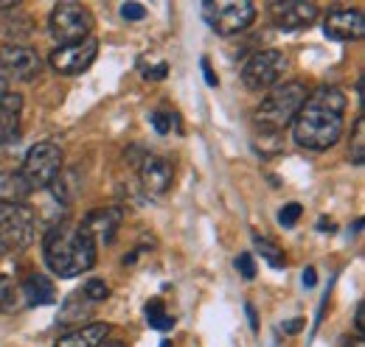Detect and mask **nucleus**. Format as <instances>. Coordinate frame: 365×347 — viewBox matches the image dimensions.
<instances>
[{"label": "nucleus", "mask_w": 365, "mask_h": 347, "mask_svg": "<svg viewBox=\"0 0 365 347\" xmlns=\"http://www.w3.org/2000/svg\"><path fill=\"white\" fill-rule=\"evenodd\" d=\"M37 213L26 202H0V250L20 252L34 241Z\"/></svg>", "instance_id": "20e7f679"}, {"label": "nucleus", "mask_w": 365, "mask_h": 347, "mask_svg": "<svg viewBox=\"0 0 365 347\" xmlns=\"http://www.w3.org/2000/svg\"><path fill=\"white\" fill-rule=\"evenodd\" d=\"M146 322H149L152 328H158V331H172L175 316L166 311V305H163L160 297H155V300L146 303Z\"/></svg>", "instance_id": "412c9836"}, {"label": "nucleus", "mask_w": 365, "mask_h": 347, "mask_svg": "<svg viewBox=\"0 0 365 347\" xmlns=\"http://www.w3.org/2000/svg\"><path fill=\"white\" fill-rule=\"evenodd\" d=\"M343 110L346 95L340 92V87L323 85L307 92V101L292 121L295 143L309 151L331 149L343 134Z\"/></svg>", "instance_id": "f257e3e1"}, {"label": "nucleus", "mask_w": 365, "mask_h": 347, "mask_svg": "<svg viewBox=\"0 0 365 347\" xmlns=\"http://www.w3.org/2000/svg\"><path fill=\"white\" fill-rule=\"evenodd\" d=\"M82 294H85L91 303H101V300H107V297H110V286H107L101 277H93V280L85 283Z\"/></svg>", "instance_id": "a878e982"}, {"label": "nucleus", "mask_w": 365, "mask_h": 347, "mask_svg": "<svg viewBox=\"0 0 365 347\" xmlns=\"http://www.w3.org/2000/svg\"><path fill=\"white\" fill-rule=\"evenodd\" d=\"M273 23L284 31H298V28H309L318 20V6L315 3H298V0H287V3H273Z\"/></svg>", "instance_id": "ddd939ff"}, {"label": "nucleus", "mask_w": 365, "mask_h": 347, "mask_svg": "<svg viewBox=\"0 0 365 347\" xmlns=\"http://www.w3.org/2000/svg\"><path fill=\"white\" fill-rule=\"evenodd\" d=\"M98 53V43L88 37L82 43H71V45H59L53 53H51V68L62 76H76V73H85L93 65Z\"/></svg>", "instance_id": "1a4fd4ad"}, {"label": "nucleus", "mask_w": 365, "mask_h": 347, "mask_svg": "<svg viewBox=\"0 0 365 347\" xmlns=\"http://www.w3.org/2000/svg\"><path fill=\"white\" fill-rule=\"evenodd\" d=\"M323 31H326V37H331V40L351 43V40H360V37L365 34V20L360 11L337 9V11H331V14L326 17Z\"/></svg>", "instance_id": "4468645a"}, {"label": "nucleus", "mask_w": 365, "mask_h": 347, "mask_svg": "<svg viewBox=\"0 0 365 347\" xmlns=\"http://www.w3.org/2000/svg\"><path fill=\"white\" fill-rule=\"evenodd\" d=\"M256 250H259V255L267 260L273 269H284V252L275 247L273 241H267V238L256 235Z\"/></svg>", "instance_id": "b1692460"}, {"label": "nucleus", "mask_w": 365, "mask_h": 347, "mask_svg": "<svg viewBox=\"0 0 365 347\" xmlns=\"http://www.w3.org/2000/svg\"><path fill=\"white\" fill-rule=\"evenodd\" d=\"M304 101H307V87L301 85V82L273 87L264 95V101L256 107V124L264 132L278 134L287 124L295 121V115L304 107Z\"/></svg>", "instance_id": "7ed1b4c3"}, {"label": "nucleus", "mask_w": 365, "mask_h": 347, "mask_svg": "<svg viewBox=\"0 0 365 347\" xmlns=\"http://www.w3.org/2000/svg\"><path fill=\"white\" fill-rule=\"evenodd\" d=\"M46 263L59 277H79L96 263V244L79 224H56L51 227L43 244Z\"/></svg>", "instance_id": "f03ea898"}, {"label": "nucleus", "mask_w": 365, "mask_h": 347, "mask_svg": "<svg viewBox=\"0 0 365 347\" xmlns=\"http://www.w3.org/2000/svg\"><path fill=\"white\" fill-rule=\"evenodd\" d=\"M62 171V149L56 143H37L29 149L23 166H20V176L29 185V191H43L48 188Z\"/></svg>", "instance_id": "423d86ee"}, {"label": "nucleus", "mask_w": 365, "mask_h": 347, "mask_svg": "<svg viewBox=\"0 0 365 347\" xmlns=\"http://www.w3.org/2000/svg\"><path fill=\"white\" fill-rule=\"evenodd\" d=\"M287 70V56L281 50H259L242 68V82L247 90H267L278 85Z\"/></svg>", "instance_id": "6e6552de"}, {"label": "nucleus", "mask_w": 365, "mask_h": 347, "mask_svg": "<svg viewBox=\"0 0 365 347\" xmlns=\"http://www.w3.org/2000/svg\"><path fill=\"white\" fill-rule=\"evenodd\" d=\"M98 347H127V345H124V342H110V339H107L104 345H98Z\"/></svg>", "instance_id": "4c0bfd02"}, {"label": "nucleus", "mask_w": 365, "mask_h": 347, "mask_svg": "<svg viewBox=\"0 0 365 347\" xmlns=\"http://www.w3.org/2000/svg\"><path fill=\"white\" fill-rule=\"evenodd\" d=\"M43 62H40V53L29 45H14L6 43L0 45V70L11 79H20V82H29L40 73Z\"/></svg>", "instance_id": "9d476101"}, {"label": "nucleus", "mask_w": 365, "mask_h": 347, "mask_svg": "<svg viewBox=\"0 0 365 347\" xmlns=\"http://www.w3.org/2000/svg\"><path fill=\"white\" fill-rule=\"evenodd\" d=\"M301 213H304V208L298 202H289V205H284L278 210V221H281V227H295V221L301 218Z\"/></svg>", "instance_id": "bb28decb"}, {"label": "nucleus", "mask_w": 365, "mask_h": 347, "mask_svg": "<svg viewBox=\"0 0 365 347\" xmlns=\"http://www.w3.org/2000/svg\"><path fill=\"white\" fill-rule=\"evenodd\" d=\"M351 163L363 166L365 163V118H357L354 124V137H351Z\"/></svg>", "instance_id": "393cba45"}, {"label": "nucleus", "mask_w": 365, "mask_h": 347, "mask_svg": "<svg viewBox=\"0 0 365 347\" xmlns=\"http://www.w3.org/2000/svg\"><path fill=\"white\" fill-rule=\"evenodd\" d=\"M48 28H51V37L56 43L71 45V43H82L91 37L93 28V14L88 6L82 3H56L51 17H48Z\"/></svg>", "instance_id": "39448f33"}, {"label": "nucleus", "mask_w": 365, "mask_h": 347, "mask_svg": "<svg viewBox=\"0 0 365 347\" xmlns=\"http://www.w3.org/2000/svg\"><path fill=\"white\" fill-rule=\"evenodd\" d=\"M166 70H169V68H166L163 62H158L155 68H143V76H146V79H163Z\"/></svg>", "instance_id": "c756f323"}, {"label": "nucleus", "mask_w": 365, "mask_h": 347, "mask_svg": "<svg viewBox=\"0 0 365 347\" xmlns=\"http://www.w3.org/2000/svg\"><path fill=\"white\" fill-rule=\"evenodd\" d=\"M121 17L130 20V23H138V20L146 17V9H143L140 3H124V6H121Z\"/></svg>", "instance_id": "c85d7f7f"}, {"label": "nucleus", "mask_w": 365, "mask_h": 347, "mask_svg": "<svg viewBox=\"0 0 365 347\" xmlns=\"http://www.w3.org/2000/svg\"><path fill=\"white\" fill-rule=\"evenodd\" d=\"M363 311H365V305L360 303V305H357V314H354V322H357V333H363V331H365V314H363Z\"/></svg>", "instance_id": "473e14b6"}, {"label": "nucleus", "mask_w": 365, "mask_h": 347, "mask_svg": "<svg viewBox=\"0 0 365 347\" xmlns=\"http://www.w3.org/2000/svg\"><path fill=\"white\" fill-rule=\"evenodd\" d=\"M51 188V193H53V199L56 202H62V205H71L73 202V196H76V182H73V174H62L48 185Z\"/></svg>", "instance_id": "4be33fe9"}, {"label": "nucleus", "mask_w": 365, "mask_h": 347, "mask_svg": "<svg viewBox=\"0 0 365 347\" xmlns=\"http://www.w3.org/2000/svg\"><path fill=\"white\" fill-rule=\"evenodd\" d=\"M149 124L155 127V132H160V134H172V132H182V121L180 115L175 112V110H169V107H158L152 115H149Z\"/></svg>", "instance_id": "aec40b11"}, {"label": "nucleus", "mask_w": 365, "mask_h": 347, "mask_svg": "<svg viewBox=\"0 0 365 347\" xmlns=\"http://www.w3.org/2000/svg\"><path fill=\"white\" fill-rule=\"evenodd\" d=\"M202 73H205V82H208V87L220 85V79H217V73L211 70V62H208V59H202Z\"/></svg>", "instance_id": "7c9ffc66"}, {"label": "nucleus", "mask_w": 365, "mask_h": 347, "mask_svg": "<svg viewBox=\"0 0 365 347\" xmlns=\"http://www.w3.org/2000/svg\"><path fill=\"white\" fill-rule=\"evenodd\" d=\"M315 283H318V274H315V269H312V266H307V272H304V286H307V289H312Z\"/></svg>", "instance_id": "2f4dec72"}, {"label": "nucleus", "mask_w": 365, "mask_h": 347, "mask_svg": "<svg viewBox=\"0 0 365 347\" xmlns=\"http://www.w3.org/2000/svg\"><path fill=\"white\" fill-rule=\"evenodd\" d=\"M320 230H331V227H334V224H331V221H329V218H320V224H318Z\"/></svg>", "instance_id": "e433bc0d"}, {"label": "nucleus", "mask_w": 365, "mask_h": 347, "mask_svg": "<svg viewBox=\"0 0 365 347\" xmlns=\"http://www.w3.org/2000/svg\"><path fill=\"white\" fill-rule=\"evenodd\" d=\"M138 174H140V185H143V191L149 196H163L172 188V182H175L172 163L163 160V157H158V154H143Z\"/></svg>", "instance_id": "f8f14e48"}, {"label": "nucleus", "mask_w": 365, "mask_h": 347, "mask_svg": "<svg viewBox=\"0 0 365 347\" xmlns=\"http://www.w3.org/2000/svg\"><path fill=\"white\" fill-rule=\"evenodd\" d=\"M160 347H172V345H169V342H163V345H160Z\"/></svg>", "instance_id": "58836bf2"}, {"label": "nucleus", "mask_w": 365, "mask_h": 347, "mask_svg": "<svg viewBox=\"0 0 365 347\" xmlns=\"http://www.w3.org/2000/svg\"><path fill=\"white\" fill-rule=\"evenodd\" d=\"M29 185L23 182L20 171H3L0 174V202H23L29 196Z\"/></svg>", "instance_id": "6ab92c4d"}, {"label": "nucleus", "mask_w": 365, "mask_h": 347, "mask_svg": "<svg viewBox=\"0 0 365 347\" xmlns=\"http://www.w3.org/2000/svg\"><path fill=\"white\" fill-rule=\"evenodd\" d=\"M247 316H250V325H253V328H259V319H256V311H253V305H247Z\"/></svg>", "instance_id": "72a5a7b5"}, {"label": "nucleus", "mask_w": 365, "mask_h": 347, "mask_svg": "<svg viewBox=\"0 0 365 347\" xmlns=\"http://www.w3.org/2000/svg\"><path fill=\"white\" fill-rule=\"evenodd\" d=\"M93 314V303L82 294V292H76V294H71L62 308H59V325H82L85 319H91Z\"/></svg>", "instance_id": "a211bd4d"}, {"label": "nucleus", "mask_w": 365, "mask_h": 347, "mask_svg": "<svg viewBox=\"0 0 365 347\" xmlns=\"http://www.w3.org/2000/svg\"><path fill=\"white\" fill-rule=\"evenodd\" d=\"M121 221H124V210L121 208H96V210H91L85 216V221L79 227L88 233V238H91L93 244H104L107 247V244H113Z\"/></svg>", "instance_id": "9b49d317"}, {"label": "nucleus", "mask_w": 365, "mask_h": 347, "mask_svg": "<svg viewBox=\"0 0 365 347\" xmlns=\"http://www.w3.org/2000/svg\"><path fill=\"white\" fill-rule=\"evenodd\" d=\"M20 294H23V300L26 305H51L53 303V283L43 277V274H31V277H26V283L20 286Z\"/></svg>", "instance_id": "f3484780"}, {"label": "nucleus", "mask_w": 365, "mask_h": 347, "mask_svg": "<svg viewBox=\"0 0 365 347\" xmlns=\"http://www.w3.org/2000/svg\"><path fill=\"white\" fill-rule=\"evenodd\" d=\"M284 331H301V319H292V322H287V325H284Z\"/></svg>", "instance_id": "f704fd0d"}, {"label": "nucleus", "mask_w": 365, "mask_h": 347, "mask_svg": "<svg viewBox=\"0 0 365 347\" xmlns=\"http://www.w3.org/2000/svg\"><path fill=\"white\" fill-rule=\"evenodd\" d=\"M6 95H9V85H6V79H3V76H0V101H3V98H6Z\"/></svg>", "instance_id": "c9c22d12"}, {"label": "nucleus", "mask_w": 365, "mask_h": 347, "mask_svg": "<svg viewBox=\"0 0 365 347\" xmlns=\"http://www.w3.org/2000/svg\"><path fill=\"white\" fill-rule=\"evenodd\" d=\"M0 11H3V6H0Z\"/></svg>", "instance_id": "ea45409f"}, {"label": "nucleus", "mask_w": 365, "mask_h": 347, "mask_svg": "<svg viewBox=\"0 0 365 347\" xmlns=\"http://www.w3.org/2000/svg\"><path fill=\"white\" fill-rule=\"evenodd\" d=\"M236 269L242 272V277H247V280H253L256 277V260H253V255H239L236 258Z\"/></svg>", "instance_id": "cd10ccee"}, {"label": "nucleus", "mask_w": 365, "mask_h": 347, "mask_svg": "<svg viewBox=\"0 0 365 347\" xmlns=\"http://www.w3.org/2000/svg\"><path fill=\"white\" fill-rule=\"evenodd\" d=\"M110 325L107 322H93V325H82V328H73L71 333L59 336L53 347H98L107 342L110 336Z\"/></svg>", "instance_id": "dca6fc26"}, {"label": "nucleus", "mask_w": 365, "mask_h": 347, "mask_svg": "<svg viewBox=\"0 0 365 347\" xmlns=\"http://www.w3.org/2000/svg\"><path fill=\"white\" fill-rule=\"evenodd\" d=\"M17 308H20V286L11 277L0 274V311L14 314Z\"/></svg>", "instance_id": "5701e85b"}, {"label": "nucleus", "mask_w": 365, "mask_h": 347, "mask_svg": "<svg viewBox=\"0 0 365 347\" xmlns=\"http://www.w3.org/2000/svg\"><path fill=\"white\" fill-rule=\"evenodd\" d=\"M20 121H23V95L9 92L0 101V146H9L20 137Z\"/></svg>", "instance_id": "2eb2a0df"}, {"label": "nucleus", "mask_w": 365, "mask_h": 347, "mask_svg": "<svg viewBox=\"0 0 365 347\" xmlns=\"http://www.w3.org/2000/svg\"><path fill=\"white\" fill-rule=\"evenodd\" d=\"M202 17L217 34L230 37L256 20V6L250 0H208L202 3Z\"/></svg>", "instance_id": "0eeeda50"}]
</instances>
